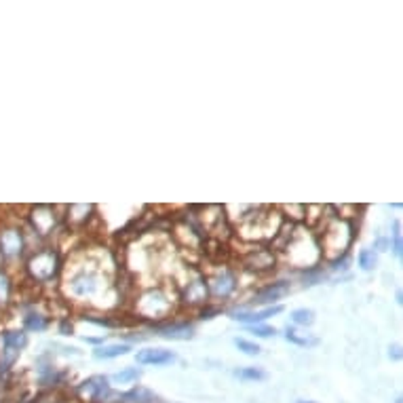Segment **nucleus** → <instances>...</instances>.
<instances>
[{"instance_id": "nucleus-10", "label": "nucleus", "mask_w": 403, "mask_h": 403, "mask_svg": "<svg viewBox=\"0 0 403 403\" xmlns=\"http://www.w3.org/2000/svg\"><path fill=\"white\" fill-rule=\"evenodd\" d=\"M131 348L129 344H110V346H99L93 350V357L95 359H114V357H121V355H127Z\"/></svg>"}, {"instance_id": "nucleus-15", "label": "nucleus", "mask_w": 403, "mask_h": 403, "mask_svg": "<svg viewBox=\"0 0 403 403\" xmlns=\"http://www.w3.org/2000/svg\"><path fill=\"white\" fill-rule=\"evenodd\" d=\"M315 311H311V309H298V311H294L292 313V321L298 323V325H313L315 323Z\"/></svg>"}, {"instance_id": "nucleus-2", "label": "nucleus", "mask_w": 403, "mask_h": 403, "mask_svg": "<svg viewBox=\"0 0 403 403\" xmlns=\"http://www.w3.org/2000/svg\"><path fill=\"white\" fill-rule=\"evenodd\" d=\"M79 393L93 399V402H108L110 397V387H108V378L106 376H93L87 382H82L79 387Z\"/></svg>"}, {"instance_id": "nucleus-6", "label": "nucleus", "mask_w": 403, "mask_h": 403, "mask_svg": "<svg viewBox=\"0 0 403 403\" xmlns=\"http://www.w3.org/2000/svg\"><path fill=\"white\" fill-rule=\"evenodd\" d=\"M283 311V307H268L260 313H233V319L239 323H251V325H260L262 321H266L268 317H275Z\"/></svg>"}, {"instance_id": "nucleus-8", "label": "nucleus", "mask_w": 403, "mask_h": 403, "mask_svg": "<svg viewBox=\"0 0 403 403\" xmlns=\"http://www.w3.org/2000/svg\"><path fill=\"white\" fill-rule=\"evenodd\" d=\"M32 220H34V226H36V231H38L40 235H47V233L53 228V222H55L49 207H38V209H34Z\"/></svg>"}, {"instance_id": "nucleus-23", "label": "nucleus", "mask_w": 403, "mask_h": 403, "mask_svg": "<svg viewBox=\"0 0 403 403\" xmlns=\"http://www.w3.org/2000/svg\"><path fill=\"white\" fill-rule=\"evenodd\" d=\"M389 355H391L393 359H399V357H402V346H397V344H393V346L389 348Z\"/></svg>"}, {"instance_id": "nucleus-9", "label": "nucleus", "mask_w": 403, "mask_h": 403, "mask_svg": "<svg viewBox=\"0 0 403 403\" xmlns=\"http://www.w3.org/2000/svg\"><path fill=\"white\" fill-rule=\"evenodd\" d=\"M211 287H214V294H216V296H228V294L235 289V277H233L228 270H224L222 275H218V277L214 279Z\"/></svg>"}, {"instance_id": "nucleus-12", "label": "nucleus", "mask_w": 403, "mask_h": 403, "mask_svg": "<svg viewBox=\"0 0 403 403\" xmlns=\"http://www.w3.org/2000/svg\"><path fill=\"white\" fill-rule=\"evenodd\" d=\"M72 292H74L77 296H91V294L95 292V279H93V277H87V275L77 277L74 283H72Z\"/></svg>"}, {"instance_id": "nucleus-21", "label": "nucleus", "mask_w": 403, "mask_h": 403, "mask_svg": "<svg viewBox=\"0 0 403 403\" xmlns=\"http://www.w3.org/2000/svg\"><path fill=\"white\" fill-rule=\"evenodd\" d=\"M9 294H11V283H9L6 275L0 272V302H6Z\"/></svg>"}, {"instance_id": "nucleus-13", "label": "nucleus", "mask_w": 403, "mask_h": 403, "mask_svg": "<svg viewBox=\"0 0 403 403\" xmlns=\"http://www.w3.org/2000/svg\"><path fill=\"white\" fill-rule=\"evenodd\" d=\"M207 296V285L203 281H194V283H188V289H186V302H203Z\"/></svg>"}, {"instance_id": "nucleus-14", "label": "nucleus", "mask_w": 403, "mask_h": 403, "mask_svg": "<svg viewBox=\"0 0 403 403\" xmlns=\"http://www.w3.org/2000/svg\"><path fill=\"white\" fill-rule=\"evenodd\" d=\"M140 376H142V370H138V368H127V370L114 374V376H112V382H116V385H133Z\"/></svg>"}, {"instance_id": "nucleus-4", "label": "nucleus", "mask_w": 403, "mask_h": 403, "mask_svg": "<svg viewBox=\"0 0 403 403\" xmlns=\"http://www.w3.org/2000/svg\"><path fill=\"white\" fill-rule=\"evenodd\" d=\"M136 359L142 365H165V363L175 361V355L165 348H146V350H140Z\"/></svg>"}, {"instance_id": "nucleus-20", "label": "nucleus", "mask_w": 403, "mask_h": 403, "mask_svg": "<svg viewBox=\"0 0 403 403\" xmlns=\"http://www.w3.org/2000/svg\"><path fill=\"white\" fill-rule=\"evenodd\" d=\"M251 333L260 336V338H268V336H275L277 329L275 327H268V325H251Z\"/></svg>"}, {"instance_id": "nucleus-16", "label": "nucleus", "mask_w": 403, "mask_h": 403, "mask_svg": "<svg viewBox=\"0 0 403 403\" xmlns=\"http://www.w3.org/2000/svg\"><path fill=\"white\" fill-rule=\"evenodd\" d=\"M235 376H239L243 380H264L266 372H262L258 368H241V370H235Z\"/></svg>"}, {"instance_id": "nucleus-17", "label": "nucleus", "mask_w": 403, "mask_h": 403, "mask_svg": "<svg viewBox=\"0 0 403 403\" xmlns=\"http://www.w3.org/2000/svg\"><path fill=\"white\" fill-rule=\"evenodd\" d=\"M359 266L363 270H372L376 266V253L372 249H361V253H359Z\"/></svg>"}, {"instance_id": "nucleus-22", "label": "nucleus", "mask_w": 403, "mask_h": 403, "mask_svg": "<svg viewBox=\"0 0 403 403\" xmlns=\"http://www.w3.org/2000/svg\"><path fill=\"white\" fill-rule=\"evenodd\" d=\"M393 237H395V245H393V251H395V253H397V255H399V258H402V233H399V222H395V235H393Z\"/></svg>"}, {"instance_id": "nucleus-7", "label": "nucleus", "mask_w": 403, "mask_h": 403, "mask_svg": "<svg viewBox=\"0 0 403 403\" xmlns=\"http://www.w3.org/2000/svg\"><path fill=\"white\" fill-rule=\"evenodd\" d=\"M162 338L167 340H190L194 336V327L188 325V323H177V325H167L159 329Z\"/></svg>"}, {"instance_id": "nucleus-3", "label": "nucleus", "mask_w": 403, "mask_h": 403, "mask_svg": "<svg viewBox=\"0 0 403 403\" xmlns=\"http://www.w3.org/2000/svg\"><path fill=\"white\" fill-rule=\"evenodd\" d=\"M21 249H23V237H21L19 231L9 228V231L0 233V251H2V255L15 258V255L21 253Z\"/></svg>"}, {"instance_id": "nucleus-19", "label": "nucleus", "mask_w": 403, "mask_h": 403, "mask_svg": "<svg viewBox=\"0 0 403 403\" xmlns=\"http://www.w3.org/2000/svg\"><path fill=\"white\" fill-rule=\"evenodd\" d=\"M23 323H26V329H32V331H34V329H36V331H40V329H45V327H47V321H45L40 315H28Z\"/></svg>"}, {"instance_id": "nucleus-11", "label": "nucleus", "mask_w": 403, "mask_h": 403, "mask_svg": "<svg viewBox=\"0 0 403 403\" xmlns=\"http://www.w3.org/2000/svg\"><path fill=\"white\" fill-rule=\"evenodd\" d=\"M285 338H287L289 342L298 344V346H317V344H319V338H315V336H311V333H302V331L292 329V327L285 329Z\"/></svg>"}, {"instance_id": "nucleus-5", "label": "nucleus", "mask_w": 403, "mask_h": 403, "mask_svg": "<svg viewBox=\"0 0 403 403\" xmlns=\"http://www.w3.org/2000/svg\"><path fill=\"white\" fill-rule=\"evenodd\" d=\"M285 294H289V285H287V283H283V281H281V283H272V285L264 287L262 292H258V294L253 296V302H255V304H270V302L283 298Z\"/></svg>"}, {"instance_id": "nucleus-18", "label": "nucleus", "mask_w": 403, "mask_h": 403, "mask_svg": "<svg viewBox=\"0 0 403 403\" xmlns=\"http://www.w3.org/2000/svg\"><path fill=\"white\" fill-rule=\"evenodd\" d=\"M235 344L245 355H258L260 353V346L255 342H249V340H243V338H235Z\"/></svg>"}, {"instance_id": "nucleus-24", "label": "nucleus", "mask_w": 403, "mask_h": 403, "mask_svg": "<svg viewBox=\"0 0 403 403\" xmlns=\"http://www.w3.org/2000/svg\"><path fill=\"white\" fill-rule=\"evenodd\" d=\"M298 403H317V402H298Z\"/></svg>"}, {"instance_id": "nucleus-1", "label": "nucleus", "mask_w": 403, "mask_h": 403, "mask_svg": "<svg viewBox=\"0 0 403 403\" xmlns=\"http://www.w3.org/2000/svg\"><path fill=\"white\" fill-rule=\"evenodd\" d=\"M57 266H60V258L53 251H43L36 253L30 262H28V270L36 281H51L57 275Z\"/></svg>"}]
</instances>
